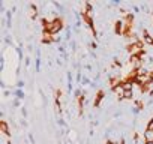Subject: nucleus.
<instances>
[{
	"mask_svg": "<svg viewBox=\"0 0 153 144\" xmlns=\"http://www.w3.org/2000/svg\"><path fill=\"white\" fill-rule=\"evenodd\" d=\"M65 27H66V26L63 24V20L57 17V18H54L53 21H50V24L47 26L45 30H47L48 35H59V32H60L62 29H65Z\"/></svg>",
	"mask_w": 153,
	"mask_h": 144,
	"instance_id": "f257e3e1",
	"label": "nucleus"
},
{
	"mask_svg": "<svg viewBox=\"0 0 153 144\" xmlns=\"http://www.w3.org/2000/svg\"><path fill=\"white\" fill-rule=\"evenodd\" d=\"M123 26H129V24H125L123 20H117L116 24H114V33H116V35H125Z\"/></svg>",
	"mask_w": 153,
	"mask_h": 144,
	"instance_id": "f03ea898",
	"label": "nucleus"
},
{
	"mask_svg": "<svg viewBox=\"0 0 153 144\" xmlns=\"http://www.w3.org/2000/svg\"><path fill=\"white\" fill-rule=\"evenodd\" d=\"M0 132L3 135H8L11 137V131H9V123L6 120H0Z\"/></svg>",
	"mask_w": 153,
	"mask_h": 144,
	"instance_id": "7ed1b4c3",
	"label": "nucleus"
},
{
	"mask_svg": "<svg viewBox=\"0 0 153 144\" xmlns=\"http://www.w3.org/2000/svg\"><path fill=\"white\" fill-rule=\"evenodd\" d=\"M105 98V92L104 90H99L98 92V95H96V99H95V102H93V108H99L101 107V101Z\"/></svg>",
	"mask_w": 153,
	"mask_h": 144,
	"instance_id": "20e7f679",
	"label": "nucleus"
},
{
	"mask_svg": "<svg viewBox=\"0 0 153 144\" xmlns=\"http://www.w3.org/2000/svg\"><path fill=\"white\" fill-rule=\"evenodd\" d=\"M143 138H144V143H152L153 141V129L146 128V131L143 132Z\"/></svg>",
	"mask_w": 153,
	"mask_h": 144,
	"instance_id": "39448f33",
	"label": "nucleus"
},
{
	"mask_svg": "<svg viewBox=\"0 0 153 144\" xmlns=\"http://www.w3.org/2000/svg\"><path fill=\"white\" fill-rule=\"evenodd\" d=\"M12 95L15 96V99H20V101H23L26 98V93L21 89H12Z\"/></svg>",
	"mask_w": 153,
	"mask_h": 144,
	"instance_id": "423d86ee",
	"label": "nucleus"
},
{
	"mask_svg": "<svg viewBox=\"0 0 153 144\" xmlns=\"http://www.w3.org/2000/svg\"><path fill=\"white\" fill-rule=\"evenodd\" d=\"M51 5H53V6H54L60 14H65V12H66V9H65V6H63V5H60V3H57V2H51Z\"/></svg>",
	"mask_w": 153,
	"mask_h": 144,
	"instance_id": "0eeeda50",
	"label": "nucleus"
},
{
	"mask_svg": "<svg viewBox=\"0 0 153 144\" xmlns=\"http://www.w3.org/2000/svg\"><path fill=\"white\" fill-rule=\"evenodd\" d=\"M90 83H92V80L89 78V77H86V75H83V80H81V87H84V86H90Z\"/></svg>",
	"mask_w": 153,
	"mask_h": 144,
	"instance_id": "6e6552de",
	"label": "nucleus"
},
{
	"mask_svg": "<svg viewBox=\"0 0 153 144\" xmlns=\"http://www.w3.org/2000/svg\"><path fill=\"white\" fill-rule=\"evenodd\" d=\"M24 86H26V81H24V80H20V78H18V80H17V83H15V87H17V89H21V90H23V89H24Z\"/></svg>",
	"mask_w": 153,
	"mask_h": 144,
	"instance_id": "1a4fd4ad",
	"label": "nucleus"
},
{
	"mask_svg": "<svg viewBox=\"0 0 153 144\" xmlns=\"http://www.w3.org/2000/svg\"><path fill=\"white\" fill-rule=\"evenodd\" d=\"M132 98H134V90H129V92L123 93V99H132Z\"/></svg>",
	"mask_w": 153,
	"mask_h": 144,
	"instance_id": "9d476101",
	"label": "nucleus"
},
{
	"mask_svg": "<svg viewBox=\"0 0 153 144\" xmlns=\"http://www.w3.org/2000/svg\"><path fill=\"white\" fill-rule=\"evenodd\" d=\"M131 111H132V114H134V116H138V114L143 111V108H141V107H132V108H131Z\"/></svg>",
	"mask_w": 153,
	"mask_h": 144,
	"instance_id": "9b49d317",
	"label": "nucleus"
},
{
	"mask_svg": "<svg viewBox=\"0 0 153 144\" xmlns=\"http://www.w3.org/2000/svg\"><path fill=\"white\" fill-rule=\"evenodd\" d=\"M74 95H75V98H76V99H81V98H83V96H81V95H83L81 89H75V90H74Z\"/></svg>",
	"mask_w": 153,
	"mask_h": 144,
	"instance_id": "f8f14e48",
	"label": "nucleus"
},
{
	"mask_svg": "<svg viewBox=\"0 0 153 144\" xmlns=\"http://www.w3.org/2000/svg\"><path fill=\"white\" fill-rule=\"evenodd\" d=\"M35 66H36V72H41V59H35Z\"/></svg>",
	"mask_w": 153,
	"mask_h": 144,
	"instance_id": "ddd939ff",
	"label": "nucleus"
},
{
	"mask_svg": "<svg viewBox=\"0 0 153 144\" xmlns=\"http://www.w3.org/2000/svg\"><path fill=\"white\" fill-rule=\"evenodd\" d=\"M12 107L21 108V107H23V105H21V101H20V99H14V101H12Z\"/></svg>",
	"mask_w": 153,
	"mask_h": 144,
	"instance_id": "4468645a",
	"label": "nucleus"
},
{
	"mask_svg": "<svg viewBox=\"0 0 153 144\" xmlns=\"http://www.w3.org/2000/svg\"><path fill=\"white\" fill-rule=\"evenodd\" d=\"M15 51H17V54H18L20 60H23V51H21V47H15Z\"/></svg>",
	"mask_w": 153,
	"mask_h": 144,
	"instance_id": "2eb2a0df",
	"label": "nucleus"
},
{
	"mask_svg": "<svg viewBox=\"0 0 153 144\" xmlns=\"http://www.w3.org/2000/svg\"><path fill=\"white\" fill-rule=\"evenodd\" d=\"M69 47L72 48V51H76V42H75L74 39H72V41L69 42Z\"/></svg>",
	"mask_w": 153,
	"mask_h": 144,
	"instance_id": "dca6fc26",
	"label": "nucleus"
},
{
	"mask_svg": "<svg viewBox=\"0 0 153 144\" xmlns=\"http://www.w3.org/2000/svg\"><path fill=\"white\" fill-rule=\"evenodd\" d=\"M57 123H59V125H60L62 128H66V126H68V125H66V122H65V120H63L62 117H60V119H57Z\"/></svg>",
	"mask_w": 153,
	"mask_h": 144,
	"instance_id": "f3484780",
	"label": "nucleus"
},
{
	"mask_svg": "<svg viewBox=\"0 0 153 144\" xmlns=\"http://www.w3.org/2000/svg\"><path fill=\"white\" fill-rule=\"evenodd\" d=\"M21 114H23V119H27V108L26 107H21Z\"/></svg>",
	"mask_w": 153,
	"mask_h": 144,
	"instance_id": "a211bd4d",
	"label": "nucleus"
},
{
	"mask_svg": "<svg viewBox=\"0 0 153 144\" xmlns=\"http://www.w3.org/2000/svg\"><path fill=\"white\" fill-rule=\"evenodd\" d=\"M20 125H21L23 128H27V126H29V123H27V119H21V120H20Z\"/></svg>",
	"mask_w": 153,
	"mask_h": 144,
	"instance_id": "6ab92c4d",
	"label": "nucleus"
},
{
	"mask_svg": "<svg viewBox=\"0 0 153 144\" xmlns=\"http://www.w3.org/2000/svg\"><path fill=\"white\" fill-rule=\"evenodd\" d=\"M90 48H92V50H98V48H99L98 42H95V41H93V42H90Z\"/></svg>",
	"mask_w": 153,
	"mask_h": 144,
	"instance_id": "aec40b11",
	"label": "nucleus"
},
{
	"mask_svg": "<svg viewBox=\"0 0 153 144\" xmlns=\"http://www.w3.org/2000/svg\"><path fill=\"white\" fill-rule=\"evenodd\" d=\"M147 128H149V129H153V116H152L150 120L147 122Z\"/></svg>",
	"mask_w": 153,
	"mask_h": 144,
	"instance_id": "412c9836",
	"label": "nucleus"
},
{
	"mask_svg": "<svg viewBox=\"0 0 153 144\" xmlns=\"http://www.w3.org/2000/svg\"><path fill=\"white\" fill-rule=\"evenodd\" d=\"M29 140H30V143H32V144H35V143H36V140H35V137H33V134H32V132H29Z\"/></svg>",
	"mask_w": 153,
	"mask_h": 144,
	"instance_id": "4be33fe9",
	"label": "nucleus"
},
{
	"mask_svg": "<svg viewBox=\"0 0 153 144\" xmlns=\"http://www.w3.org/2000/svg\"><path fill=\"white\" fill-rule=\"evenodd\" d=\"M6 18H8V21H12V12L11 11H6Z\"/></svg>",
	"mask_w": 153,
	"mask_h": 144,
	"instance_id": "5701e85b",
	"label": "nucleus"
},
{
	"mask_svg": "<svg viewBox=\"0 0 153 144\" xmlns=\"http://www.w3.org/2000/svg\"><path fill=\"white\" fill-rule=\"evenodd\" d=\"M89 56H90V57H92V59H95V60H96V59H98V54H96V53H95V51H90V53H89Z\"/></svg>",
	"mask_w": 153,
	"mask_h": 144,
	"instance_id": "b1692460",
	"label": "nucleus"
},
{
	"mask_svg": "<svg viewBox=\"0 0 153 144\" xmlns=\"http://www.w3.org/2000/svg\"><path fill=\"white\" fill-rule=\"evenodd\" d=\"M24 65H26V68L30 66V57H26V59H24Z\"/></svg>",
	"mask_w": 153,
	"mask_h": 144,
	"instance_id": "393cba45",
	"label": "nucleus"
},
{
	"mask_svg": "<svg viewBox=\"0 0 153 144\" xmlns=\"http://www.w3.org/2000/svg\"><path fill=\"white\" fill-rule=\"evenodd\" d=\"M132 11H134L135 14H138V12H140L141 9H140V6H132Z\"/></svg>",
	"mask_w": 153,
	"mask_h": 144,
	"instance_id": "a878e982",
	"label": "nucleus"
},
{
	"mask_svg": "<svg viewBox=\"0 0 153 144\" xmlns=\"http://www.w3.org/2000/svg\"><path fill=\"white\" fill-rule=\"evenodd\" d=\"M120 116H122V111H116V113L113 114V117H114V119H117V117H120Z\"/></svg>",
	"mask_w": 153,
	"mask_h": 144,
	"instance_id": "bb28decb",
	"label": "nucleus"
},
{
	"mask_svg": "<svg viewBox=\"0 0 153 144\" xmlns=\"http://www.w3.org/2000/svg\"><path fill=\"white\" fill-rule=\"evenodd\" d=\"M56 63H57L59 66H62V65H63V62H62V59H60V57H57V59H56Z\"/></svg>",
	"mask_w": 153,
	"mask_h": 144,
	"instance_id": "cd10ccee",
	"label": "nucleus"
},
{
	"mask_svg": "<svg viewBox=\"0 0 153 144\" xmlns=\"http://www.w3.org/2000/svg\"><path fill=\"white\" fill-rule=\"evenodd\" d=\"M90 89H98V84H96L95 81H92V83H90Z\"/></svg>",
	"mask_w": 153,
	"mask_h": 144,
	"instance_id": "c85d7f7f",
	"label": "nucleus"
},
{
	"mask_svg": "<svg viewBox=\"0 0 153 144\" xmlns=\"http://www.w3.org/2000/svg\"><path fill=\"white\" fill-rule=\"evenodd\" d=\"M11 93H12L11 90H5V92H3V96H9Z\"/></svg>",
	"mask_w": 153,
	"mask_h": 144,
	"instance_id": "c756f323",
	"label": "nucleus"
},
{
	"mask_svg": "<svg viewBox=\"0 0 153 144\" xmlns=\"http://www.w3.org/2000/svg\"><path fill=\"white\" fill-rule=\"evenodd\" d=\"M84 68H86L87 71H92V69H93V68H92V65H84Z\"/></svg>",
	"mask_w": 153,
	"mask_h": 144,
	"instance_id": "7c9ffc66",
	"label": "nucleus"
},
{
	"mask_svg": "<svg viewBox=\"0 0 153 144\" xmlns=\"http://www.w3.org/2000/svg\"><path fill=\"white\" fill-rule=\"evenodd\" d=\"M0 86H2V89H6V83H5V81L0 83Z\"/></svg>",
	"mask_w": 153,
	"mask_h": 144,
	"instance_id": "2f4dec72",
	"label": "nucleus"
},
{
	"mask_svg": "<svg viewBox=\"0 0 153 144\" xmlns=\"http://www.w3.org/2000/svg\"><path fill=\"white\" fill-rule=\"evenodd\" d=\"M27 51H29V53H32V51H33V47H32V45H29V47H27Z\"/></svg>",
	"mask_w": 153,
	"mask_h": 144,
	"instance_id": "473e14b6",
	"label": "nucleus"
},
{
	"mask_svg": "<svg viewBox=\"0 0 153 144\" xmlns=\"http://www.w3.org/2000/svg\"><path fill=\"white\" fill-rule=\"evenodd\" d=\"M105 144H116V143H114V141H111V140H108V141H107Z\"/></svg>",
	"mask_w": 153,
	"mask_h": 144,
	"instance_id": "72a5a7b5",
	"label": "nucleus"
},
{
	"mask_svg": "<svg viewBox=\"0 0 153 144\" xmlns=\"http://www.w3.org/2000/svg\"><path fill=\"white\" fill-rule=\"evenodd\" d=\"M144 144H153V141H152V143H144Z\"/></svg>",
	"mask_w": 153,
	"mask_h": 144,
	"instance_id": "f704fd0d",
	"label": "nucleus"
},
{
	"mask_svg": "<svg viewBox=\"0 0 153 144\" xmlns=\"http://www.w3.org/2000/svg\"><path fill=\"white\" fill-rule=\"evenodd\" d=\"M66 144H69V143H66Z\"/></svg>",
	"mask_w": 153,
	"mask_h": 144,
	"instance_id": "c9c22d12",
	"label": "nucleus"
}]
</instances>
